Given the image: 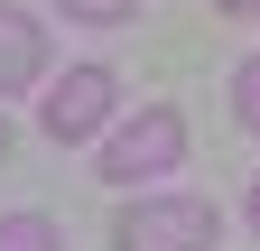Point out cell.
Here are the masks:
<instances>
[{
	"mask_svg": "<svg viewBox=\"0 0 260 251\" xmlns=\"http://www.w3.org/2000/svg\"><path fill=\"white\" fill-rule=\"evenodd\" d=\"M38 75H47V28L0 0V93H28Z\"/></svg>",
	"mask_w": 260,
	"mask_h": 251,
	"instance_id": "cell-4",
	"label": "cell"
},
{
	"mask_svg": "<svg viewBox=\"0 0 260 251\" xmlns=\"http://www.w3.org/2000/svg\"><path fill=\"white\" fill-rule=\"evenodd\" d=\"M214 224L223 214L205 196H149V205H130L121 214V251H214Z\"/></svg>",
	"mask_w": 260,
	"mask_h": 251,
	"instance_id": "cell-2",
	"label": "cell"
},
{
	"mask_svg": "<svg viewBox=\"0 0 260 251\" xmlns=\"http://www.w3.org/2000/svg\"><path fill=\"white\" fill-rule=\"evenodd\" d=\"M56 10H65V19H84V28H121L140 0H56Z\"/></svg>",
	"mask_w": 260,
	"mask_h": 251,
	"instance_id": "cell-6",
	"label": "cell"
},
{
	"mask_svg": "<svg viewBox=\"0 0 260 251\" xmlns=\"http://www.w3.org/2000/svg\"><path fill=\"white\" fill-rule=\"evenodd\" d=\"M186 159V121L168 112V103H149L130 131H112L103 149H93V168H103V186H140V177H168Z\"/></svg>",
	"mask_w": 260,
	"mask_h": 251,
	"instance_id": "cell-1",
	"label": "cell"
},
{
	"mask_svg": "<svg viewBox=\"0 0 260 251\" xmlns=\"http://www.w3.org/2000/svg\"><path fill=\"white\" fill-rule=\"evenodd\" d=\"M0 149H10V121H0Z\"/></svg>",
	"mask_w": 260,
	"mask_h": 251,
	"instance_id": "cell-10",
	"label": "cell"
},
{
	"mask_svg": "<svg viewBox=\"0 0 260 251\" xmlns=\"http://www.w3.org/2000/svg\"><path fill=\"white\" fill-rule=\"evenodd\" d=\"M233 112H242V131H260V56H242V75H233Z\"/></svg>",
	"mask_w": 260,
	"mask_h": 251,
	"instance_id": "cell-7",
	"label": "cell"
},
{
	"mask_svg": "<svg viewBox=\"0 0 260 251\" xmlns=\"http://www.w3.org/2000/svg\"><path fill=\"white\" fill-rule=\"evenodd\" d=\"M214 10H233V19H260V0H214Z\"/></svg>",
	"mask_w": 260,
	"mask_h": 251,
	"instance_id": "cell-8",
	"label": "cell"
},
{
	"mask_svg": "<svg viewBox=\"0 0 260 251\" xmlns=\"http://www.w3.org/2000/svg\"><path fill=\"white\" fill-rule=\"evenodd\" d=\"M0 251H65V233H56V214L19 205V214H0Z\"/></svg>",
	"mask_w": 260,
	"mask_h": 251,
	"instance_id": "cell-5",
	"label": "cell"
},
{
	"mask_svg": "<svg viewBox=\"0 0 260 251\" xmlns=\"http://www.w3.org/2000/svg\"><path fill=\"white\" fill-rule=\"evenodd\" d=\"M251 233H260V177H251Z\"/></svg>",
	"mask_w": 260,
	"mask_h": 251,
	"instance_id": "cell-9",
	"label": "cell"
},
{
	"mask_svg": "<svg viewBox=\"0 0 260 251\" xmlns=\"http://www.w3.org/2000/svg\"><path fill=\"white\" fill-rule=\"evenodd\" d=\"M112 103H121L112 66H65V84H47V140H93Z\"/></svg>",
	"mask_w": 260,
	"mask_h": 251,
	"instance_id": "cell-3",
	"label": "cell"
}]
</instances>
